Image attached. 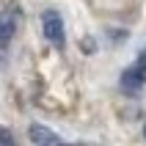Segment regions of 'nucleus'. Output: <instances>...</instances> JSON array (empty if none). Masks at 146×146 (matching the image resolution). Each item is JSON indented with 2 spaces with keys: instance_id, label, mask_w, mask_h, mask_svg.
Masks as SVG:
<instances>
[{
  "instance_id": "nucleus-4",
  "label": "nucleus",
  "mask_w": 146,
  "mask_h": 146,
  "mask_svg": "<svg viewBox=\"0 0 146 146\" xmlns=\"http://www.w3.org/2000/svg\"><path fill=\"white\" fill-rule=\"evenodd\" d=\"M14 19H17V14H14V8H8L6 14H3V50L11 44V39H14Z\"/></svg>"
},
{
  "instance_id": "nucleus-2",
  "label": "nucleus",
  "mask_w": 146,
  "mask_h": 146,
  "mask_svg": "<svg viewBox=\"0 0 146 146\" xmlns=\"http://www.w3.org/2000/svg\"><path fill=\"white\" fill-rule=\"evenodd\" d=\"M121 86L127 91H135V88H141V86H146V50L135 58V64L121 74Z\"/></svg>"
},
{
  "instance_id": "nucleus-5",
  "label": "nucleus",
  "mask_w": 146,
  "mask_h": 146,
  "mask_svg": "<svg viewBox=\"0 0 146 146\" xmlns=\"http://www.w3.org/2000/svg\"><path fill=\"white\" fill-rule=\"evenodd\" d=\"M143 135H146V127H143Z\"/></svg>"
},
{
  "instance_id": "nucleus-3",
  "label": "nucleus",
  "mask_w": 146,
  "mask_h": 146,
  "mask_svg": "<svg viewBox=\"0 0 146 146\" xmlns=\"http://www.w3.org/2000/svg\"><path fill=\"white\" fill-rule=\"evenodd\" d=\"M28 135H31V141L36 146H58L61 143V135H55L52 130H47L44 124H31Z\"/></svg>"
},
{
  "instance_id": "nucleus-1",
  "label": "nucleus",
  "mask_w": 146,
  "mask_h": 146,
  "mask_svg": "<svg viewBox=\"0 0 146 146\" xmlns=\"http://www.w3.org/2000/svg\"><path fill=\"white\" fill-rule=\"evenodd\" d=\"M41 36H44L50 44H55V47H61V44H64L66 31H64V19H61V14H58V11L47 8V11L41 14Z\"/></svg>"
}]
</instances>
